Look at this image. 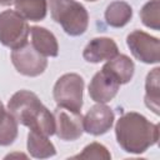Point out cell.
Segmentation results:
<instances>
[{
  "mask_svg": "<svg viewBox=\"0 0 160 160\" xmlns=\"http://www.w3.org/2000/svg\"><path fill=\"white\" fill-rule=\"evenodd\" d=\"M115 135L124 151L141 154L158 142L159 125L139 112H125L116 121Z\"/></svg>",
  "mask_w": 160,
  "mask_h": 160,
  "instance_id": "6da1fadb",
  "label": "cell"
},
{
  "mask_svg": "<svg viewBox=\"0 0 160 160\" xmlns=\"http://www.w3.org/2000/svg\"><path fill=\"white\" fill-rule=\"evenodd\" d=\"M8 111L15 118L18 124L28 126L32 131L46 136L55 134V119L45 108L36 94L29 90L16 91L8 102Z\"/></svg>",
  "mask_w": 160,
  "mask_h": 160,
  "instance_id": "7a4b0ae2",
  "label": "cell"
},
{
  "mask_svg": "<svg viewBox=\"0 0 160 160\" xmlns=\"http://www.w3.org/2000/svg\"><path fill=\"white\" fill-rule=\"evenodd\" d=\"M50 14L55 22L71 36L82 35L89 25L88 10L75 0H49Z\"/></svg>",
  "mask_w": 160,
  "mask_h": 160,
  "instance_id": "3957f363",
  "label": "cell"
},
{
  "mask_svg": "<svg viewBox=\"0 0 160 160\" xmlns=\"http://www.w3.org/2000/svg\"><path fill=\"white\" fill-rule=\"evenodd\" d=\"M84 80L78 74H64L54 85V99L58 106L80 112L82 108Z\"/></svg>",
  "mask_w": 160,
  "mask_h": 160,
  "instance_id": "277c9868",
  "label": "cell"
},
{
  "mask_svg": "<svg viewBox=\"0 0 160 160\" xmlns=\"http://www.w3.org/2000/svg\"><path fill=\"white\" fill-rule=\"evenodd\" d=\"M30 28L26 20L15 10L0 14V42L10 49L21 48L28 42Z\"/></svg>",
  "mask_w": 160,
  "mask_h": 160,
  "instance_id": "5b68a950",
  "label": "cell"
},
{
  "mask_svg": "<svg viewBox=\"0 0 160 160\" xmlns=\"http://www.w3.org/2000/svg\"><path fill=\"white\" fill-rule=\"evenodd\" d=\"M11 61L18 72L25 76H39L48 66L46 58L35 50V48L29 42L12 50Z\"/></svg>",
  "mask_w": 160,
  "mask_h": 160,
  "instance_id": "8992f818",
  "label": "cell"
},
{
  "mask_svg": "<svg viewBox=\"0 0 160 160\" xmlns=\"http://www.w3.org/2000/svg\"><path fill=\"white\" fill-rule=\"evenodd\" d=\"M126 44L139 61L145 64H156L160 59V42L158 38H154L141 30H134L126 38Z\"/></svg>",
  "mask_w": 160,
  "mask_h": 160,
  "instance_id": "52a82bcc",
  "label": "cell"
},
{
  "mask_svg": "<svg viewBox=\"0 0 160 160\" xmlns=\"http://www.w3.org/2000/svg\"><path fill=\"white\" fill-rule=\"evenodd\" d=\"M54 119L55 132L59 139L65 141H72L82 135L84 124L80 112L58 106L54 111Z\"/></svg>",
  "mask_w": 160,
  "mask_h": 160,
  "instance_id": "ba28073f",
  "label": "cell"
},
{
  "mask_svg": "<svg viewBox=\"0 0 160 160\" xmlns=\"http://www.w3.org/2000/svg\"><path fill=\"white\" fill-rule=\"evenodd\" d=\"M84 131L91 135H102L108 132L114 124V112L105 104H96L89 109L82 118Z\"/></svg>",
  "mask_w": 160,
  "mask_h": 160,
  "instance_id": "9c48e42d",
  "label": "cell"
},
{
  "mask_svg": "<svg viewBox=\"0 0 160 160\" xmlns=\"http://www.w3.org/2000/svg\"><path fill=\"white\" fill-rule=\"evenodd\" d=\"M119 88V81L106 70L101 69L92 76L89 84V95L95 102L105 104L115 98Z\"/></svg>",
  "mask_w": 160,
  "mask_h": 160,
  "instance_id": "30bf717a",
  "label": "cell"
},
{
  "mask_svg": "<svg viewBox=\"0 0 160 160\" xmlns=\"http://www.w3.org/2000/svg\"><path fill=\"white\" fill-rule=\"evenodd\" d=\"M119 54L116 42L110 38H95L85 46L82 58L88 62L98 64L104 60H110Z\"/></svg>",
  "mask_w": 160,
  "mask_h": 160,
  "instance_id": "8fae6325",
  "label": "cell"
},
{
  "mask_svg": "<svg viewBox=\"0 0 160 160\" xmlns=\"http://www.w3.org/2000/svg\"><path fill=\"white\" fill-rule=\"evenodd\" d=\"M31 34V45L38 50L41 55L55 58L59 54V45L58 40L51 31L41 26H32L30 28Z\"/></svg>",
  "mask_w": 160,
  "mask_h": 160,
  "instance_id": "7c38bea8",
  "label": "cell"
},
{
  "mask_svg": "<svg viewBox=\"0 0 160 160\" xmlns=\"http://www.w3.org/2000/svg\"><path fill=\"white\" fill-rule=\"evenodd\" d=\"M104 70H106L110 75H112L120 85L129 82L132 79L134 75V62L132 60L122 54H118L112 59L108 60L106 64L102 66Z\"/></svg>",
  "mask_w": 160,
  "mask_h": 160,
  "instance_id": "4fadbf2b",
  "label": "cell"
},
{
  "mask_svg": "<svg viewBox=\"0 0 160 160\" xmlns=\"http://www.w3.org/2000/svg\"><path fill=\"white\" fill-rule=\"evenodd\" d=\"M28 151L36 159H46L56 154L55 146L49 140V136L32 130L28 135Z\"/></svg>",
  "mask_w": 160,
  "mask_h": 160,
  "instance_id": "5bb4252c",
  "label": "cell"
},
{
  "mask_svg": "<svg viewBox=\"0 0 160 160\" xmlns=\"http://www.w3.org/2000/svg\"><path fill=\"white\" fill-rule=\"evenodd\" d=\"M15 11L25 20L40 21L46 16L48 0H15Z\"/></svg>",
  "mask_w": 160,
  "mask_h": 160,
  "instance_id": "9a60e30c",
  "label": "cell"
},
{
  "mask_svg": "<svg viewBox=\"0 0 160 160\" xmlns=\"http://www.w3.org/2000/svg\"><path fill=\"white\" fill-rule=\"evenodd\" d=\"M132 16L131 6L125 1H112L105 11V20L112 28H122L125 26Z\"/></svg>",
  "mask_w": 160,
  "mask_h": 160,
  "instance_id": "2e32d148",
  "label": "cell"
},
{
  "mask_svg": "<svg viewBox=\"0 0 160 160\" xmlns=\"http://www.w3.org/2000/svg\"><path fill=\"white\" fill-rule=\"evenodd\" d=\"M159 68H154L146 76L145 81V104L156 115L159 114L160 85H159Z\"/></svg>",
  "mask_w": 160,
  "mask_h": 160,
  "instance_id": "e0dca14e",
  "label": "cell"
},
{
  "mask_svg": "<svg viewBox=\"0 0 160 160\" xmlns=\"http://www.w3.org/2000/svg\"><path fill=\"white\" fill-rule=\"evenodd\" d=\"M160 0H150L140 10V19L142 24L152 30L160 29Z\"/></svg>",
  "mask_w": 160,
  "mask_h": 160,
  "instance_id": "ac0fdd59",
  "label": "cell"
},
{
  "mask_svg": "<svg viewBox=\"0 0 160 160\" xmlns=\"http://www.w3.org/2000/svg\"><path fill=\"white\" fill-rule=\"evenodd\" d=\"M16 136H18V121L9 111H6L5 116L0 121V145L8 146L12 144Z\"/></svg>",
  "mask_w": 160,
  "mask_h": 160,
  "instance_id": "d6986e66",
  "label": "cell"
},
{
  "mask_svg": "<svg viewBox=\"0 0 160 160\" xmlns=\"http://www.w3.org/2000/svg\"><path fill=\"white\" fill-rule=\"evenodd\" d=\"M72 158L74 159H105V160H109L111 158V155L104 145H101L99 142H91L88 146H85L80 154H78Z\"/></svg>",
  "mask_w": 160,
  "mask_h": 160,
  "instance_id": "ffe728a7",
  "label": "cell"
},
{
  "mask_svg": "<svg viewBox=\"0 0 160 160\" xmlns=\"http://www.w3.org/2000/svg\"><path fill=\"white\" fill-rule=\"evenodd\" d=\"M6 111L8 110H5V108H4V105H2V102L0 101V121L2 120V118L5 116V114H6Z\"/></svg>",
  "mask_w": 160,
  "mask_h": 160,
  "instance_id": "44dd1931",
  "label": "cell"
},
{
  "mask_svg": "<svg viewBox=\"0 0 160 160\" xmlns=\"http://www.w3.org/2000/svg\"><path fill=\"white\" fill-rule=\"evenodd\" d=\"M12 2H15V0H0V5H4V6L11 5Z\"/></svg>",
  "mask_w": 160,
  "mask_h": 160,
  "instance_id": "7402d4cb",
  "label": "cell"
},
{
  "mask_svg": "<svg viewBox=\"0 0 160 160\" xmlns=\"http://www.w3.org/2000/svg\"><path fill=\"white\" fill-rule=\"evenodd\" d=\"M88 1H96V0H88Z\"/></svg>",
  "mask_w": 160,
  "mask_h": 160,
  "instance_id": "603a6c76",
  "label": "cell"
}]
</instances>
